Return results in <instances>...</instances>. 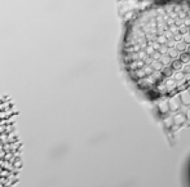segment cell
<instances>
[{
	"label": "cell",
	"instance_id": "1",
	"mask_svg": "<svg viewBox=\"0 0 190 187\" xmlns=\"http://www.w3.org/2000/svg\"><path fill=\"white\" fill-rule=\"evenodd\" d=\"M123 59L131 79L150 97L190 85V2H155L128 25Z\"/></svg>",
	"mask_w": 190,
	"mask_h": 187
},
{
	"label": "cell",
	"instance_id": "2",
	"mask_svg": "<svg viewBox=\"0 0 190 187\" xmlns=\"http://www.w3.org/2000/svg\"><path fill=\"white\" fill-rule=\"evenodd\" d=\"M21 167L22 159L16 130V114L9 100L0 94V186L14 183Z\"/></svg>",
	"mask_w": 190,
	"mask_h": 187
}]
</instances>
